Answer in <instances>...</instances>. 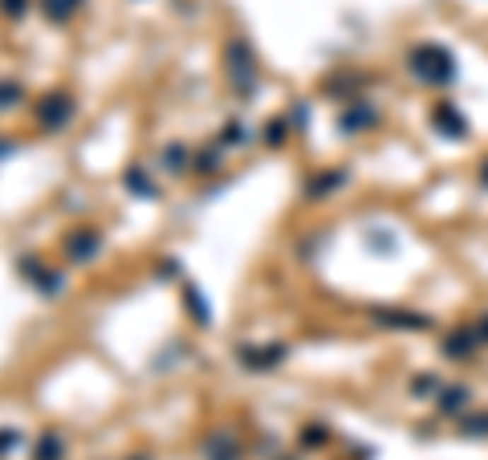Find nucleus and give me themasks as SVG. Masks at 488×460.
<instances>
[{"label":"nucleus","instance_id":"nucleus-1","mask_svg":"<svg viewBox=\"0 0 488 460\" xmlns=\"http://www.w3.org/2000/svg\"><path fill=\"white\" fill-rule=\"evenodd\" d=\"M98 245H102V236H98L94 229H86V232H74L65 248H69V257H74V261H90V257L98 253Z\"/></svg>","mask_w":488,"mask_h":460},{"label":"nucleus","instance_id":"nucleus-2","mask_svg":"<svg viewBox=\"0 0 488 460\" xmlns=\"http://www.w3.org/2000/svg\"><path fill=\"white\" fill-rule=\"evenodd\" d=\"M69 110H74V106H69V98H65V94H53V102H45V106H41V122H45L49 131H57L65 118H69Z\"/></svg>","mask_w":488,"mask_h":460},{"label":"nucleus","instance_id":"nucleus-3","mask_svg":"<svg viewBox=\"0 0 488 460\" xmlns=\"http://www.w3.org/2000/svg\"><path fill=\"white\" fill-rule=\"evenodd\" d=\"M208 460H236V444H232V436H216V440H208Z\"/></svg>","mask_w":488,"mask_h":460},{"label":"nucleus","instance_id":"nucleus-4","mask_svg":"<svg viewBox=\"0 0 488 460\" xmlns=\"http://www.w3.org/2000/svg\"><path fill=\"white\" fill-rule=\"evenodd\" d=\"M33 460H62V440H57V436H41L37 456H33Z\"/></svg>","mask_w":488,"mask_h":460},{"label":"nucleus","instance_id":"nucleus-5","mask_svg":"<svg viewBox=\"0 0 488 460\" xmlns=\"http://www.w3.org/2000/svg\"><path fill=\"white\" fill-rule=\"evenodd\" d=\"M78 4H81V0H45V13L53 21H65L74 8H78Z\"/></svg>","mask_w":488,"mask_h":460},{"label":"nucleus","instance_id":"nucleus-6","mask_svg":"<svg viewBox=\"0 0 488 460\" xmlns=\"http://www.w3.org/2000/svg\"><path fill=\"white\" fill-rule=\"evenodd\" d=\"M127 183H130V188H134V192H139V196H146V200L155 196V188H151V180H143V171H139V167H130V171H127Z\"/></svg>","mask_w":488,"mask_h":460},{"label":"nucleus","instance_id":"nucleus-7","mask_svg":"<svg viewBox=\"0 0 488 460\" xmlns=\"http://www.w3.org/2000/svg\"><path fill=\"white\" fill-rule=\"evenodd\" d=\"M167 167H171V171L187 167V151H183V147H167Z\"/></svg>","mask_w":488,"mask_h":460},{"label":"nucleus","instance_id":"nucleus-8","mask_svg":"<svg viewBox=\"0 0 488 460\" xmlns=\"http://www.w3.org/2000/svg\"><path fill=\"white\" fill-rule=\"evenodd\" d=\"M13 98H21V86H13V82H0V106H8Z\"/></svg>","mask_w":488,"mask_h":460},{"label":"nucleus","instance_id":"nucleus-9","mask_svg":"<svg viewBox=\"0 0 488 460\" xmlns=\"http://www.w3.org/2000/svg\"><path fill=\"white\" fill-rule=\"evenodd\" d=\"M4 13H16V17H21V13H25V0H4Z\"/></svg>","mask_w":488,"mask_h":460},{"label":"nucleus","instance_id":"nucleus-10","mask_svg":"<svg viewBox=\"0 0 488 460\" xmlns=\"http://www.w3.org/2000/svg\"><path fill=\"white\" fill-rule=\"evenodd\" d=\"M8 444H16V432H0V456H4V448Z\"/></svg>","mask_w":488,"mask_h":460}]
</instances>
